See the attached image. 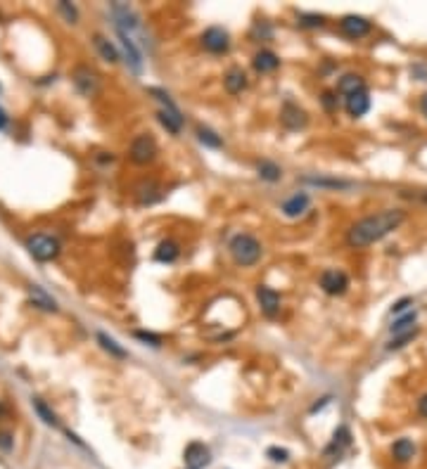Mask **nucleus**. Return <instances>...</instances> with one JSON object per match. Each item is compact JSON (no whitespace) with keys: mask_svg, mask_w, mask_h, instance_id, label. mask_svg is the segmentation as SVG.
I'll list each match as a JSON object with an SVG mask.
<instances>
[{"mask_svg":"<svg viewBox=\"0 0 427 469\" xmlns=\"http://www.w3.org/2000/svg\"><path fill=\"white\" fill-rule=\"evenodd\" d=\"M403 221H406V211L403 208H382L378 213H371V216L356 221L347 230V245L351 249L371 247L375 242L385 240L389 233H394Z\"/></svg>","mask_w":427,"mask_h":469,"instance_id":"1","label":"nucleus"},{"mask_svg":"<svg viewBox=\"0 0 427 469\" xmlns=\"http://www.w3.org/2000/svg\"><path fill=\"white\" fill-rule=\"evenodd\" d=\"M228 252H230V256H233L235 263L242 265V268H250V265L259 263V258H261V254H264V247L254 235L238 233L233 240H230Z\"/></svg>","mask_w":427,"mask_h":469,"instance_id":"2","label":"nucleus"},{"mask_svg":"<svg viewBox=\"0 0 427 469\" xmlns=\"http://www.w3.org/2000/svg\"><path fill=\"white\" fill-rule=\"evenodd\" d=\"M26 249L40 263H48V261H55L60 256V242H57V237L53 235H43V233L31 235L26 240Z\"/></svg>","mask_w":427,"mask_h":469,"instance_id":"3","label":"nucleus"},{"mask_svg":"<svg viewBox=\"0 0 427 469\" xmlns=\"http://www.w3.org/2000/svg\"><path fill=\"white\" fill-rule=\"evenodd\" d=\"M157 152H159L157 140H154L150 133H140V135H136L134 142H131L129 159L134 161L136 166H147L157 159Z\"/></svg>","mask_w":427,"mask_h":469,"instance_id":"4","label":"nucleus"},{"mask_svg":"<svg viewBox=\"0 0 427 469\" xmlns=\"http://www.w3.org/2000/svg\"><path fill=\"white\" fill-rule=\"evenodd\" d=\"M200 43L211 55H226L230 50V33L223 26H209L200 36Z\"/></svg>","mask_w":427,"mask_h":469,"instance_id":"5","label":"nucleus"},{"mask_svg":"<svg viewBox=\"0 0 427 469\" xmlns=\"http://www.w3.org/2000/svg\"><path fill=\"white\" fill-rule=\"evenodd\" d=\"M319 285L328 297H342V294L349 289V277L344 270H339V268H328L321 273Z\"/></svg>","mask_w":427,"mask_h":469,"instance_id":"6","label":"nucleus"},{"mask_svg":"<svg viewBox=\"0 0 427 469\" xmlns=\"http://www.w3.org/2000/svg\"><path fill=\"white\" fill-rule=\"evenodd\" d=\"M339 31L349 40H361L373 31V24L361 15H344L342 19H339Z\"/></svg>","mask_w":427,"mask_h":469,"instance_id":"7","label":"nucleus"},{"mask_svg":"<svg viewBox=\"0 0 427 469\" xmlns=\"http://www.w3.org/2000/svg\"><path fill=\"white\" fill-rule=\"evenodd\" d=\"M347 448H351V431H349L347 425H339L337 429H335V434H332L330 443H328L325 450H323V457L335 462V460H339V457L344 455V450H347Z\"/></svg>","mask_w":427,"mask_h":469,"instance_id":"8","label":"nucleus"},{"mask_svg":"<svg viewBox=\"0 0 427 469\" xmlns=\"http://www.w3.org/2000/svg\"><path fill=\"white\" fill-rule=\"evenodd\" d=\"M280 124L285 126L287 131H302V129H307L309 117H307V112L299 107V104L285 102V104H282V109H280Z\"/></svg>","mask_w":427,"mask_h":469,"instance_id":"9","label":"nucleus"},{"mask_svg":"<svg viewBox=\"0 0 427 469\" xmlns=\"http://www.w3.org/2000/svg\"><path fill=\"white\" fill-rule=\"evenodd\" d=\"M164 197V188L154 181V178H145L136 185V201L140 206H152Z\"/></svg>","mask_w":427,"mask_h":469,"instance_id":"10","label":"nucleus"},{"mask_svg":"<svg viewBox=\"0 0 427 469\" xmlns=\"http://www.w3.org/2000/svg\"><path fill=\"white\" fill-rule=\"evenodd\" d=\"M257 304L266 318H275L280 313V294L268 285L257 287Z\"/></svg>","mask_w":427,"mask_h":469,"instance_id":"11","label":"nucleus"},{"mask_svg":"<svg viewBox=\"0 0 427 469\" xmlns=\"http://www.w3.org/2000/svg\"><path fill=\"white\" fill-rule=\"evenodd\" d=\"M183 460H186L188 469H204L207 465H211V450L207 448L204 443L193 441V443H188L186 453H183Z\"/></svg>","mask_w":427,"mask_h":469,"instance_id":"12","label":"nucleus"},{"mask_svg":"<svg viewBox=\"0 0 427 469\" xmlns=\"http://www.w3.org/2000/svg\"><path fill=\"white\" fill-rule=\"evenodd\" d=\"M74 85L83 97H93L97 88H100V81H97V74L90 67H76L74 72Z\"/></svg>","mask_w":427,"mask_h":469,"instance_id":"13","label":"nucleus"},{"mask_svg":"<svg viewBox=\"0 0 427 469\" xmlns=\"http://www.w3.org/2000/svg\"><path fill=\"white\" fill-rule=\"evenodd\" d=\"M119 36V43H121V50H124V57H126V65H129L134 72H143V52L140 48L136 45V40L129 36V33L124 31H117Z\"/></svg>","mask_w":427,"mask_h":469,"instance_id":"14","label":"nucleus"},{"mask_svg":"<svg viewBox=\"0 0 427 469\" xmlns=\"http://www.w3.org/2000/svg\"><path fill=\"white\" fill-rule=\"evenodd\" d=\"M157 119H159V124L171 133V135H178L181 129H183V114H181V109H178L176 104H174V107H159L157 109Z\"/></svg>","mask_w":427,"mask_h":469,"instance_id":"15","label":"nucleus"},{"mask_svg":"<svg viewBox=\"0 0 427 469\" xmlns=\"http://www.w3.org/2000/svg\"><path fill=\"white\" fill-rule=\"evenodd\" d=\"M344 109H347V114H349L351 119H361V117H366L368 109H371V97H368V90L344 97Z\"/></svg>","mask_w":427,"mask_h":469,"instance_id":"16","label":"nucleus"},{"mask_svg":"<svg viewBox=\"0 0 427 469\" xmlns=\"http://www.w3.org/2000/svg\"><path fill=\"white\" fill-rule=\"evenodd\" d=\"M309 206H311V197L307 192H294L290 199L282 201L280 211L285 213L287 218H299Z\"/></svg>","mask_w":427,"mask_h":469,"instance_id":"17","label":"nucleus"},{"mask_svg":"<svg viewBox=\"0 0 427 469\" xmlns=\"http://www.w3.org/2000/svg\"><path fill=\"white\" fill-rule=\"evenodd\" d=\"M252 67L257 74H273L280 67V57L273 50H259L252 57Z\"/></svg>","mask_w":427,"mask_h":469,"instance_id":"18","label":"nucleus"},{"mask_svg":"<svg viewBox=\"0 0 427 469\" xmlns=\"http://www.w3.org/2000/svg\"><path fill=\"white\" fill-rule=\"evenodd\" d=\"M247 85H250V81H247V74L242 72L240 67L228 69L226 76H223V88H226L230 95H240L242 90H247Z\"/></svg>","mask_w":427,"mask_h":469,"instance_id":"19","label":"nucleus"},{"mask_svg":"<svg viewBox=\"0 0 427 469\" xmlns=\"http://www.w3.org/2000/svg\"><path fill=\"white\" fill-rule=\"evenodd\" d=\"M363 90L368 88H366V79H363L361 74H344V76L337 81V92L344 97L356 95V92H363Z\"/></svg>","mask_w":427,"mask_h":469,"instance_id":"20","label":"nucleus"},{"mask_svg":"<svg viewBox=\"0 0 427 469\" xmlns=\"http://www.w3.org/2000/svg\"><path fill=\"white\" fill-rule=\"evenodd\" d=\"M29 301H31V304L36 306V308H40V311L57 313V301L50 297V294L45 292L43 287H38V285L29 287Z\"/></svg>","mask_w":427,"mask_h":469,"instance_id":"21","label":"nucleus"},{"mask_svg":"<svg viewBox=\"0 0 427 469\" xmlns=\"http://www.w3.org/2000/svg\"><path fill=\"white\" fill-rule=\"evenodd\" d=\"M389 453L396 462H399V465H406V462H411L415 457V443L411 441V438H396V441L392 443Z\"/></svg>","mask_w":427,"mask_h":469,"instance_id":"22","label":"nucleus"},{"mask_svg":"<svg viewBox=\"0 0 427 469\" xmlns=\"http://www.w3.org/2000/svg\"><path fill=\"white\" fill-rule=\"evenodd\" d=\"M178 256H181V245L176 240H161L154 249V261L159 263H174Z\"/></svg>","mask_w":427,"mask_h":469,"instance_id":"23","label":"nucleus"},{"mask_svg":"<svg viewBox=\"0 0 427 469\" xmlns=\"http://www.w3.org/2000/svg\"><path fill=\"white\" fill-rule=\"evenodd\" d=\"M93 45H95L97 55H100L105 62H109V65H117V62H119V50L114 48L112 40L105 38L102 33H95V36H93Z\"/></svg>","mask_w":427,"mask_h":469,"instance_id":"24","label":"nucleus"},{"mask_svg":"<svg viewBox=\"0 0 427 469\" xmlns=\"http://www.w3.org/2000/svg\"><path fill=\"white\" fill-rule=\"evenodd\" d=\"M257 173H259V178L261 181H266V183H278L280 178H282V169L275 161H271V159H261L257 164Z\"/></svg>","mask_w":427,"mask_h":469,"instance_id":"25","label":"nucleus"},{"mask_svg":"<svg viewBox=\"0 0 427 469\" xmlns=\"http://www.w3.org/2000/svg\"><path fill=\"white\" fill-rule=\"evenodd\" d=\"M304 183L316 185V188H328V190H349V181H339V178H325V176H307Z\"/></svg>","mask_w":427,"mask_h":469,"instance_id":"26","label":"nucleus"},{"mask_svg":"<svg viewBox=\"0 0 427 469\" xmlns=\"http://www.w3.org/2000/svg\"><path fill=\"white\" fill-rule=\"evenodd\" d=\"M415 320H418V311H408L406 315H401L399 320L392 322L389 334L394 337V334H403V332H408V329H415Z\"/></svg>","mask_w":427,"mask_h":469,"instance_id":"27","label":"nucleus"},{"mask_svg":"<svg viewBox=\"0 0 427 469\" xmlns=\"http://www.w3.org/2000/svg\"><path fill=\"white\" fill-rule=\"evenodd\" d=\"M195 133H198V140L204 145V147H209V149H221L223 147V138L218 135L216 131L207 129V126H200Z\"/></svg>","mask_w":427,"mask_h":469,"instance_id":"28","label":"nucleus"},{"mask_svg":"<svg viewBox=\"0 0 427 469\" xmlns=\"http://www.w3.org/2000/svg\"><path fill=\"white\" fill-rule=\"evenodd\" d=\"M418 334H420V327L408 329V332H403V334H394V337L387 341V351H399V349H403V346L411 344V341L418 337Z\"/></svg>","mask_w":427,"mask_h":469,"instance_id":"29","label":"nucleus"},{"mask_svg":"<svg viewBox=\"0 0 427 469\" xmlns=\"http://www.w3.org/2000/svg\"><path fill=\"white\" fill-rule=\"evenodd\" d=\"M97 341H100V346L109 353V356H114V358H129V353H126V349H121V346H119L112 337H109V334L97 332Z\"/></svg>","mask_w":427,"mask_h":469,"instance_id":"30","label":"nucleus"},{"mask_svg":"<svg viewBox=\"0 0 427 469\" xmlns=\"http://www.w3.org/2000/svg\"><path fill=\"white\" fill-rule=\"evenodd\" d=\"M297 24L302 28H321V26H325V17L316 15V13H302L297 17Z\"/></svg>","mask_w":427,"mask_h":469,"instance_id":"31","label":"nucleus"},{"mask_svg":"<svg viewBox=\"0 0 427 469\" xmlns=\"http://www.w3.org/2000/svg\"><path fill=\"white\" fill-rule=\"evenodd\" d=\"M33 410H36L38 417H40V420H43L48 427H57V415H55L53 410H50L43 401H40V398H33Z\"/></svg>","mask_w":427,"mask_h":469,"instance_id":"32","label":"nucleus"},{"mask_svg":"<svg viewBox=\"0 0 427 469\" xmlns=\"http://www.w3.org/2000/svg\"><path fill=\"white\" fill-rule=\"evenodd\" d=\"M57 10H60V13L65 15V19L69 22V24H74V22L79 19V10L74 8L72 3H67V0H62V3H57Z\"/></svg>","mask_w":427,"mask_h":469,"instance_id":"33","label":"nucleus"},{"mask_svg":"<svg viewBox=\"0 0 427 469\" xmlns=\"http://www.w3.org/2000/svg\"><path fill=\"white\" fill-rule=\"evenodd\" d=\"M136 339H140V341H145V344H150V346H161V334H154V332H145V329H136Z\"/></svg>","mask_w":427,"mask_h":469,"instance_id":"34","label":"nucleus"},{"mask_svg":"<svg viewBox=\"0 0 427 469\" xmlns=\"http://www.w3.org/2000/svg\"><path fill=\"white\" fill-rule=\"evenodd\" d=\"M266 455H268L273 462H287V460H290V450H287V448H278V445L268 448V450H266Z\"/></svg>","mask_w":427,"mask_h":469,"instance_id":"35","label":"nucleus"},{"mask_svg":"<svg viewBox=\"0 0 427 469\" xmlns=\"http://www.w3.org/2000/svg\"><path fill=\"white\" fill-rule=\"evenodd\" d=\"M321 102H323V107L328 109V112H335L337 109V90H325L323 92V97H321Z\"/></svg>","mask_w":427,"mask_h":469,"instance_id":"36","label":"nucleus"},{"mask_svg":"<svg viewBox=\"0 0 427 469\" xmlns=\"http://www.w3.org/2000/svg\"><path fill=\"white\" fill-rule=\"evenodd\" d=\"M408 306H413V299H411V297H403V299H399L394 306H392V315H399V313L406 311Z\"/></svg>","mask_w":427,"mask_h":469,"instance_id":"37","label":"nucleus"},{"mask_svg":"<svg viewBox=\"0 0 427 469\" xmlns=\"http://www.w3.org/2000/svg\"><path fill=\"white\" fill-rule=\"evenodd\" d=\"M0 450H13V436H10L8 431H0Z\"/></svg>","mask_w":427,"mask_h":469,"instance_id":"38","label":"nucleus"},{"mask_svg":"<svg viewBox=\"0 0 427 469\" xmlns=\"http://www.w3.org/2000/svg\"><path fill=\"white\" fill-rule=\"evenodd\" d=\"M418 415L427 420V393L425 396H420V401H418Z\"/></svg>","mask_w":427,"mask_h":469,"instance_id":"39","label":"nucleus"},{"mask_svg":"<svg viewBox=\"0 0 427 469\" xmlns=\"http://www.w3.org/2000/svg\"><path fill=\"white\" fill-rule=\"evenodd\" d=\"M328 403H330V396H328V398H321V403H316L314 408H311V413H319V410H321V408H325Z\"/></svg>","mask_w":427,"mask_h":469,"instance_id":"40","label":"nucleus"},{"mask_svg":"<svg viewBox=\"0 0 427 469\" xmlns=\"http://www.w3.org/2000/svg\"><path fill=\"white\" fill-rule=\"evenodd\" d=\"M420 112H423V117L427 119V92L420 97Z\"/></svg>","mask_w":427,"mask_h":469,"instance_id":"41","label":"nucleus"},{"mask_svg":"<svg viewBox=\"0 0 427 469\" xmlns=\"http://www.w3.org/2000/svg\"><path fill=\"white\" fill-rule=\"evenodd\" d=\"M8 126V114H5V109L0 107V129H5Z\"/></svg>","mask_w":427,"mask_h":469,"instance_id":"42","label":"nucleus"}]
</instances>
